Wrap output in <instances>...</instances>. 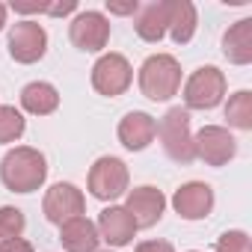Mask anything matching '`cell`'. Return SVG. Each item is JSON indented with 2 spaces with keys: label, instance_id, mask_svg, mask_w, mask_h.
<instances>
[{
  "label": "cell",
  "instance_id": "6da1fadb",
  "mask_svg": "<svg viewBox=\"0 0 252 252\" xmlns=\"http://www.w3.org/2000/svg\"><path fill=\"white\" fill-rule=\"evenodd\" d=\"M45 178H48V160L39 149L15 146L0 160V181L12 193H33L45 184Z\"/></svg>",
  "mask_w": 252,
  "mask_h": 252
},
{
  "label": "cell",
  "instance_id": "7a4b0ae2",
  "mask_svg": "<svg viewBox=\"0 0 252 252\" xmlns=\"http://www.w3.org/2000/svg\"><path fill=\"white\" fill-rule=\"evenodd\" d=\"M181 89V65L172 54H152L140 65V92L149 101H169Z\"/></svg>",
  "mask_w": 252,
  "mask_h": 252
},
{
  "label": "cell",
  "instance_id": "3957f363",
  "mask_svg": "<svg viewBox=\"0 0 252 252\" xmlns=\"http://www.w3.org/2000/svg\"><path fill=\"white\" fill-rule=\"evenodd\" d=\"M158 137H160V146H163L169 160H175L181 166L196 160V155H193V131H190V113L184 107H172L160 119Z\"/></svg>",
  "mask_w": 252,
  "mask_h": 252
},
{
  "label": "cell",
  "instance_id": "277c9868",
  "mask_svg": "<svg viewBox=\"0 0 252 252\" xmlns=\"http://www.w3.org/2000/svg\"><path fill=\"white\" fill-rule=\"evenodd\" d=\"M128 184H131L128 163L122 158H113V155L98 158L89 169V178H86V187L98 202H113V199L125 196L128 193Z\"/></svg>",
  "mask_w": 252,
  "mask_h": 252
},
{
  "label": "cell",
  "instance_id": "5b68a950",
  "mask_svg": "<svg viewBox=\"0 0 252 252\" xmlns=\"http://www.w3.org/2000/svg\"><path fill=\"white\" fill-rule=\"evenodd\" d=\"M228 80L217 65H202L184 80V104L187 110H214L225 98Z\"/></svg>",
  "mask_w": 252,
  "mask_h": 252
},
{
  "label": "cell",
  "instance_id": "8992f818",
  "mask_svg": "<svg viewBox=\"0 0 252 252\" xmlns=\"http://www.w3.org/2000/svg\"><path fill=\"white\" fill-rule=\"evenodd\" d=\"M131 83H134V68L122 54H104L92 65V86L98 95H107V98L125 95L131 89Z\"/></svg>",
  "mask_w": 252,
  "mask_h": 252
},
{
  "label": "cell",
  "instance_id": "52a82bcc",
  "mask_svg": "<svg viewBox=\"0 0 252 252\" xmlns=\"http://www.w3.org/2000/svg\"><path fill=\"white\" fill-rule=\"evenodd\" d=\"M48 51V33L39 21L33 18H24V21H15L12 30H9V57L21 65H33L45 57Z\"/></svg>",
  "mask_w": 252,
  "mask_h": 252
},
{
  "label": "cell",
  "instance_id": "ba28073f",
  "mask_svg": "<svg viewBox=\"0 0 252 252\" xmlns=\"http://www.w3.org/2000/svg\"><path fill=\"white\" fill-rule=\"evenodd\" d=\"M68 39L77 51H86V54H98L107 48L110 42V21L104 12H95V9H86V12H77L74 21L68 24Z\"/></svg>",
  "mask_w": 252,
  "mask_h": 252
},
{
  "label": "cell",
  "instance_id": "9c48e42d",
  "mask_svg": "<svg viewBox=\"0 0 252 252\" xmlns=\"http://www.w3.org/2000/svg\"><path fill=\"white\" fill-rule=\"evenodd\" d=\"M193 155L208 166H225L237 155V140L228 134V128L205 125V128L193 137Z\"/></svg>",
  "mask_w": 252,
  "mask_h": 252
},
{
  "label": "cell",
  "instance_id": "30bf717a",
  "mask_svg": "<svg viewBox=\"0 0 252 252\" xmlns=\"http://www.w3.org/2000/svg\"><path fill=\"white\" fill-rule=\"evenodd\" d=\"M42 211H45L48 222L63 225V222H68V220H74V217H83L86 199H83V193H80L71 181H60V184H54V187L45 193Z\"/></svg>",
  "mask_w": 252,
  "mask_h": 252
},
{
  "label": "cell",
  "instance_id": "8fae6325",
  "mask_svg": "<svg viewBox=\"0 0 252 252\" xmlns=\"http://www.w3.org/2000/svg\"><path fill=\"white\" fill-rule=\"evenodd\" d=\"M125 211H128L137 222V228H152L160 222L163 211H166V196L152 187V184H143V187H134L128 190V199H125Z\"/></svg>",
  "mask_w": 252,
  "mask_h": 252
},
{
  "label": "cell",
  "instance_id": "7c38bea8",
  "mask_svg": "<svg viewBox=\"0 0 252 252\" xmlns=\"http://www.w3.org/2000/svg\"><path fill=\"white\" fill-rule=\"evenodd\" d=\"M172 208L184 220H205L214 211V190L205 181H187L175 190Z\"/></svg>",
  "mask_w": 252,
  "mask_h": 252
},
{
  "label": "cell",
  "instance_id": "4fadbf2b",
  "mask_svg": "<svg viewBox=\"0 0 252 252\" xmlns=\"http://www.w3.org/2000/svg\"><path fill=\"white\" fill-rule=\"evenodd\" d=\"M116 134H119V143L128 152H143L158 137V122H155V116H149L143 110H134V113H128L119 122Z\"/></svg>",
  "mask_w": 252,
  "mask_h": 252
},
{
  "label": "cell",
  "instance_id": "5bb4252c",
  "mask_svg": "<svg viewBox=\"0 0 252 252\" xmlns=\"http://www.w3.org/2000/svg\"><path fill=\"white\" fill-rule=\"evenodd\" d=\"M95 228H98V237L107 240L110 246H128V243H134V234H137V222H134V217L128 211H125V205L104 208Z\"/></svg>",
  "mask_w": 252,
  "mask_h": 252
},
{
  "label": "cell",
  "instance_id": "9a60e30c",
  "mask_svg": "<svg viewBox=\"0 0 252 252\" xmlns=\"http://www.w3.org/2000/svg\"><path fill=\"white\" fill-rule=\"evenodd\" d=\"M196 6L190 0H166V33L175 45H187L196 36Z\"/></svg>",
  "mask_w": 252,
  "mask_h": 252
},
{
  "label": "cell",
  "instance_id": "2e32d148",
  "mask_svg": "<svg viewBox=\"0 0 252 252\" xmlns=\"http://www.w3.org/2000/svg\"><path fill=\"white\" fill-rule=\"evenodd\" d=\"M60 243L65 252H98V228L89 217H74L60 225Z\"/></svg>",
  "mask_w": 252,
  "mask_h": 252
},
{
  "label": "cell",
  "instance_id": "e0dca14e",
  "mask_svg": "<svg viewBox=\"0 0 252 252\" xmlns=\"http://www.w3.org/2000/svg\"><path fill=\"white\" fill-rule=\"evenodd\" d=\"M222 54L234 65H249L252 63V18H240L225 30Z\"/></svg>",
  "mask_w": 252,
  "mask_h": 252
},
{
  "label": "cell",
  "instance_id": "ac0fdd59",
  "mask_svg": "<svg viewBox=\"0 0 252 252\" xmlns=\"http://www.w3.org/2000/svg\"><path fill=\"white\" fill-rule=\"evenodd\" d=\"M21 107L30 116H51L60 107V92L45 80H33L21 89Z\"/></svg>",
  "mask_w": 252,
  "mask_h": 252
},
{
  "label": "cell",
  "instance_id": "d6986e66",
  "mask_svg": "<svg viewBox=\"0 0 252 252\" xmlns=\"http://www.w3.org/2000/svg\"><path fill=\"white\" fill-rule=\"evenodd\" d=\"M134 30L143 42L149 45H158L163 36H166V0H158V3H149L137 12V21H134Z\"/></svg>",
  "mask_w": 252,
  "mask_h": 252
},
{
  "label": "cell",
  "instance_id": "ffe728a7",
  "mask_svg": "<svg viewBox=\"0 0 252 252\" xmlns=\"http://www.w3.org/2000/svg\"><path fill=\"white\" fill-rule=\"evenodd\" d=\"M225 119L231 128L237 131H252V92L249 89H240L228 98L225 104Z\"/></svg>",
  "mask_w": 252,
  "mask_h": 252
},
{
  "label": "cell",
  "instance_id": "44dd1931",
  "mask_svg": "<svg viewBox=\"0 0 252 252\" xmlns=\"http://www.w3.org/2000/svg\"><path fill=\"white\" fill-rule=\"evenodd\" d=\"M24 128H27L24 116L15 107H9V104H0V146L18 143L21 134H24Z\"/></svg>",
  "mask_w": 252,
  "mask_h": 252
},
{
  "label": "cell",
  "instance_id": "7402d4cb",
  "mask_svg": "<svg viewBox=\"0 0 252 252\" xmlns=\"http://www.w3.org/2000/svg\"><path fill=\"white\" fill-rule=\"evenodd\" d=\"M24 225H27V220H24V214L18 208H12V205L0 208V243L12 240V237H21L24 234Z\"/></svg>",
  "mask_w": 252,
  "mask_h": 252
},
{
  "label": "cell",
  "instance_id": "603a6c76",
  "mask_svg": "<svg viewBox=\"0 0 252 252\" xmlns=\"http://www.w3.org/2000/svg\"><path fill=\"white\" fill-rule=\"evenodd\" d=\"M214 252H252V240H249L246 231L231 228V231H222V234L217 237Z\"/></svg>",
  "mask_w": 252,
  "mask_h": 252
},
{
  "label": "cell",
  "instance_id": "cb8c5ba5",
  "mask_svg": "<svg viewBox=\"0 0 252 252\" xmlns=\"http://www.w3.org/2000/svg\"><path fill=\"white\" fill-rule=\"evenodd\" d=\"M0 252H36V249H33L30 240H24V237H12V240H3V243H0Z\"/></svg>",
  "mask_w": 252,
  "mask_h": 252
},
{
  "label": "cell",
  "instance_id": "d4e9b609",
  "mask_svg": "<svg viewBox=\"0 0 252 252\" xmlns=\"http://www.w3.org/2000/svg\"><path fill=\"white\" fill-rule=\"evenodd\" d=\"M134 252H175V246L169 240H143Z\"/></svg>",
  "mask_w": 252,
  "mask_h": 252
},
{
  "label": "cell",
  "instance_id": "484cf974",
  "mask_svg": "<svg viewBox=\"0 0 252 252\" xmlns=\"http://www.w3.org/2000/svg\"><path fill=\"white\" fill-rule=\"evenodd\" d=\"M107 9H110V15H134V12H140V3L137 0H131V3H107Z\"/></svg>",
  "mask_w": 252,
  "mask_h": 252
},
{
  "label": "cell",
  "instance_id": "4316f807",
  "mask_svg": "<svg viewBox=\"0 0 252 252\" xmlns=\"http://www.w3.org/2000/svg\"><path fill=\"white\" fill-rule=\"evenodd\" d=\"M74 9H77L74 0H65V3H51V6H48V15H68V12H74Z\"/></svg>",
  "mask_w": 252,
  "mask_h": 252
},
{
  "label": "cell",
  "instance_id": "83f0119b",
  "mask_svg": "<svg viewBox=\"0 0 252 252\" xmlns=\"http://www.w3.org/2000/svg\"><path fill=\"white\" fill-rule=\"evenodd\" d=\"M3 27H6V6L0 3V30H3Z\"/></svg>",
  "mask_w": 252,
  "mask_h": 252
},
{
  "label": "cell",
  "instance_id": "f1b7e54d",
  "mask_svg": "<svg viewBox=\"0 0 252 252\" xmlns=\"http://www.w3.org/2000/svg\"><path fill=\"white\" fill-rule=\"evenodd\" d=\"M190 252H196V249H190Z\"/></svg>",
  "mask_w": 252,
  "mask_h": 252
},
{
  "label": "cell",
  "instance_id": "f546056e",
  "mask_svg": "<svg viewBox=\"0 0 252 252\" xmlns=\"http://www.w3.org/2000/svg\"><path fill=\"white\" fill-rule=\"evenodd\" d=\"M107 252H110V249H107Z\"/></svg>",
  "mask_w": 252,
  "mask_h": 252
}]
</instances>
